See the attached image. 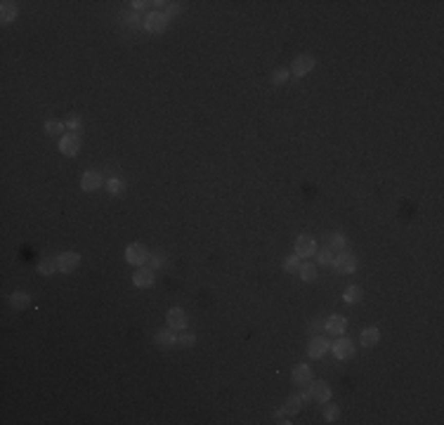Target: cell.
Segmentation results:
<instances>
[{
  "label": "cell",
  "instance_id": "4",
  "mask_svg": "<svg viewBox=\"0 0 444 425\" xmlns=\"http://www.w3.org/2000/svg\"><path fill=\"white\" fill-rule=\"evenodd\" d=\"M78 265H81V255H78L76 251H66L62 253V255L57 257V267L62 274H71V272H76Z\"/></svg>",
  "mask_w": 444,
  "mask_h": 425
},
{
  "label": "cell",
  "instance_id": "21",
  "mask_svg": "<svg viewBox=\"0 0 444 425\" xmlns=\"http://www.w3.org/2000/svg\"><path fill=\"white\" fill-rule=\"evenodd\" d=\"M300 406H303V397L291 395L286 399V404H284V414H286V416H295L300 411Z\"/></svg>",
  "mask_w": 444,
  "mask_h": 425
},
{
  "label": "cell",
  "instance_id": "17",
  "mask_svg": "<svg viewBox=\"0 0 444 425\" xmlns=\"http://www.w3.org/2000/svg\"><path fill=\"white\" fill-rule=\"evenodd\" d=\"M380 340V331L378 326H368L362 331V336H359V343L364 345V347H374V345H378Z\"/></svg>",
  "mask_w": 444,
  "mask_h": 425
},
{
  "label": "cell",
  "instance_id": "6",
  "mask_svg": "<svg viewBox=\"0 0 444 425\" xmlns=\"http://www.w3.org/2000/svg\"><path fill=\"white\" fill-rule=\"evenodd\" d=\"M331 352H333V357L340 359V361L352 359V357H355V343L347 340V338H338L336 343L331 345Z\"/></svg>",
  "mask_w": 444,
  "mask_h": 425
},
{
  "label": "cell",
  "instance_id": "2",
  "mask_svg": "<svg viewBox=\"0 0 444 425\" xmlns=\"http://www.w3.org/2000/svg\"><path fill=\"white\" fill-rule=\"evenodd\" d=\"M59 152L64 154V156H76L78 152H81V135L78 133H66L59 137Z\"/></svg>",
  "mask_w": 444,
  "mask_h": 425
},
{
  "label": "cell",
  "instance_id": "25",
  "mask_svg": "<svg viewBox=\"0 0 444 425\" xmlns=\"http://www.w3.org/2000/svg\"><path fill=\"white\" fill-rule=\"evenodd\" d=\"M106 189H109L111 196H121V194L125 192V182H123L121 177H111V180L106 182Z\"/></svg>",
  "mask_w": 444,
  "mask_h": 425
},
{
  "label": "cell",
  "instance_id": "18",
  "mask_svg": "<svg viewBox=\"0 0 444 425\" xmlns=\"http://www.w3.org/2000/svg\"><path fill=\"white\" fill-rule=\"evenodd\" d=\"M17 14H19V10H17V5H14V3H10V0L0 3V22H3V24L14 22V19H17Z\"/></svg>",
  "mask_w": 444,
  "mask_h": 425
},
{
  "label": "cell",
  "instance_id": "13",
  "mask_svg": "<svg viewBox=\"0 0 444 425\" xmlns=\"http://www.w3.org/2000/svg\"><path fill=\"white\" fill-rule=\"evenodd\" d=\"M168 328H173V331H184L187 328V315H184V309L180 307H173L168 309Z\"/></svg>",
  "mask_w": 444,
  "mask_h": 425
},
{
  "label": "cell",
  "instance_id": "7",
  "mask_svg": "<svg viewBox=\"0 0 444 425\" xmlns=\"http://www.w3.org/2000/svg\"><path fill=\"white\" fill-rule=\"evenodd\" d=\"M314 57L312 54H298V57L293 59V64H291V71L295 73L298 78H303V76H307L312 69H314Z\"/></svg>",
  "mask_w": 444,
  "mask_h": 425
},
{
  "label": "cell",
  "instance_id": "33",
  "mask_svg": "<svg viewBox=\"0 0 444 425\" xmlns=\"http://www.w3.org/2000/svg\"><path fill=\"white\" fill-rule=\"evenodd\" d=\"M324 328V321L322 319H317V321H312L310 326H307V331H310V336H317V333L322 331Z\"/></svg>",
  "mask_w": 444,
  "mask_h": 425
},
{
  "label": "cell",
  "instance_id": "19",
  "mask_svg": "<svg viewBox=\"0 0 444 425\" xmlns=\"http://www.w3.org/2000/svg\"><path fill=\"white\" fill-rule=\"evenodd\" d=\"M10 305L14 309H26L31 305V295H29V293H24V291L12 293V295H10Z\"/></svg>",
  "mask_w": 444,
  "mask_h": 425
},
{
  "label": "cell",
  "instance_id": "36",
  "mask_svg": "<svg viewBox=\"0 0 444 425\" xmlns=\"http://www.w3.org/2000/svg\"><path fill=\"white\" fill-rule=\"evenodd\" d=\"M168 12H170V14H177V12H180V7H177L175 3H173V5H170V10H168Z\"/></svg>",
  "mask_w": 444,
  "mask_h": 425
},
{
  "label": "cell",
  "instance_id": "26",
  "mask_svg": "<svg viewBox=\"0 0 444 425\" xmlns=\"http://www.w3.org/2000/svg\"><path fill=\"white\" fill-rule=\"evenodd\" d=\"M345 244H347V239H345L340 232H336V234H331V236H328V248H331L333 253H336V251H343Z\"/></svg>",
  "mask_w": 444,
  "mask_h": 425
},
{
  "label": "cell",
  "instance_id": "31",
  "mask_svg": "<svg viewBox=\"0 0 444 425\" xmlns=\"http://www.w3.org/2000/svg\"><path fill=\"white\" fill-rule=\"evenodd\" d=\"M286 81H288V69H284V66L274 69V73H272V83H274V85H284Z\"/></svg>",
  "mask_w": 444,
  "mask_h": 425
},
{
  "label": "cell",
  "instance_id": "30",
  "mask_svg": "<svg viewBox=\"0 0 444 425\" xmlns=\"http://www.w3.org/2000/svg\"><path fill=\"white\" fill-rule=\"evenodd\" d=\"M324 418H326V423H336V420L340 418V409L336 406V404H328V406L324 409Z\"/></svg>",
  "mask_w": 444,
  "mask_h": 425
},
{
  "label": "cell",
  "instance_id": "5",
  "mask_svg": "<svg viewBox=\"0 0 444 425\" xmlns=\"http://www.w3.org/2000/svg\"><path fill=\"white\" fill-rule=\"evenodd\" d=\"M144 29L152 31V33H163V31L168 29V14H163V12H152V14H146Z\"/></svg>",
  "mask_w": 444,
  "mask_h": 425
},
{
  "label": "cell",
  "instance_id": "12",
  "mask_svg": "<svg viewBox=\"0 0 444 425\" xmlns=\"http://www.w3.org/2000/svg\"><path fill=\"white\" fill-rule=\"evenodd\" d=\"M310 395H312V402H317V404L331 402V387H328V383H324V380H317V383H312Z\"/></svg>",
  "mask_w": 444,
  "mask_h": 425
},
{
  "label": "cell",
  "instance_id": "3",
  "mask_svg": "<svg viewBox=\"0 0 444 425\" xmlns=\"http://www.w3.org/2000/svg\"><path fill=\"white\" fill-rule=\"evenodd\" d=\"M314 253H317V241L312 239L310 234H303V236L295 239V255H298L300 260H307V257H312Z\"/></svg>",
  "mask_w": 444,
  "mask_h": 425
},
{
  "label": "cell",
  "instance_id": "28",
  "mask_svg": "<svg viewBox=\"0 0 444 425\" xmlns=\"http://www.w3.org/2000/svg\"><path fill=\"white\" fill-rule=\"evenodd\" d=\"M194 343H196V336H194V333H189L187 328L180 331V336H177V345H182V347H194Z\"/></svg>",
  "mask_w": 444,
  "mask_h": 425
},
{
  "label": "cell",
  "instance_id": "20",
  "mask_svg": "<svg viewBox=\"0 0 444 425\" xmlns=\"http://www.w3.org/2000/svg\"><path fill=\"white\" fill-rule=\"evenodd\" d=\"M38 274H41V276H52L54 272H57V260H50V257H43L41 262H38Z\"/></svg>",
  "mask_w": 444,
  "mask_h": 425
},
{
  "label": "cell",
  "instance_id": "10",
  "mask_svg": "<svg viewBox=\"0 0 444 425\" xmlns=\"http://www.w3.org/2000/svg\"><path fill=\"white\" fill-rule=\"evenodd\" d=\"M347 328V319L343 315H331L328 319H324V331L331 336H343Z\"/></svg>",
  "mask_w": 444,
  "mask_h": 425
},
{
  "label": "cell",
  "instance_id": "35",
  "mask_svg": "<svg viewBox=\"0 0 444 425\" xmlns=\"http://www.w3.org/2000/svg\"><path fill=\"white\" fill-rule=\"evenodd\" d=\"M144 5H146V3H142V0H135V3H133L135 10H144Z\"/></svg>",
  "mask_w": 444,
  "mask_h": 425
},
{
  "label": "cell",
  "instance_id": "24",
  "mask_svg": "<svg viewBox=\"0 0 444 425\" xmlns=\"http://www.w3.org/2000/svg\"><path fill=\"white\" fill-rule=\"evenodd\" d=\"M317 262L319 265H333V260H336V255H333V251L328 248V246H324V248H317Z\"/></svg>",
  "mask_w": 444,
  "mask_h": 425
},
{
  "label": "cell",
  "instance_id": "23",
  "mask_svg": "<svg viewBox=\"0 0 444 425\" xmlns=\"http://www.w3.org/2000/svg\"><path fill=\"white\" fill-rule=\"evenodd\" d=\"M362 288H359V286H347V288H345V293H343V300L345 303H359V300H362Z\"/></svg>",
  "mask_w": 444,
  "mask_h": 425
},
{
  "label": "cell",
  "instance_id": "27",
  "mask_svg": "<svg viewBox=\"0 0 444 425\" xmlns=\"http://www.w3.org/2000/svg\"><path fill=\"white\" fill-rule=\"evenodd\" d=\"M284 272L286 274H298L300 272V257L293 253V255H288L286 260H284Z\"/></svg>",
  "mask_w": 444,
  "mask_h": 425
},
{
  "label": "cell",
  "instance_id": "32",
  "mask_svg": "<svg viewBox=\"0 0 444 425\" xmlns=\"http://www.w3.org/2000/svg\"><path fill=\"white\" fill-rule=\"evenodd\" d=\"M66 128H69L71 133H78V130H81V118H78V116H69V121H66Z\"/></svg>",
  "mask_w": 444,
  "mask_h": 425
},
{
  "label": "cell",
  "instance_id": "9",
  "mask_svg": "<svg viewBox=\"0 0 444 425\" xmlns=\"http://www.w3.org/2000/svg\"><path fill=\"white\" fill-rule=\"evenodd\" d=\"M333 267L338 274H352L357 269V257L352 253H340L336 260H333Z\"/></svg>",
  "mask_w": 444,
  "mask_h": 425
},
{
  "label": "cell",
  "instance_id": "8",
  "mask_svg": "<svg viewBox=\"0 0 444 425\" xmlns=\"http://www.w3.org/2000/svg\"><path fill=\"white\" fill-rule=\"evenodd\" d=\"M328 349H331V343H328L326 338H322V336H312L310 345H307V355H310L312 359H322Z\"/></svg>",
  "mask_w": 444,
  "mask_h": 425
},
{
  "label": "cell",
  "instance_id": "14",
  "mask_svg": "<svg viewBox=\"0 0 444 425\" xmlns=\"http://www.w3.org/2000/svg\"><path fill=\"white\" fill-rule=\"evenodd\" d=\"M291 380H293V385H298V387L310 385L312 383V368L307 366V364H298V366L293 368V373H291Z\"/></svg>",
  "mask_w": 444,
  "mask_h": 425
},
{
  "label": "cell",
  "instance_id": "15",
  "mask_svg": "<svg viewBox=\"0 0 444 425\" xmlns=\"http://www.w3.org/2000/svg\"><path fill=\"white\" fill-rule=\"evenodd\" d=\"M154 343H156L158 349H170L173 345H177V336L173 333V328H170V331L161 328V331H156V336H154Z\"/></svg>",
  "mask_w": 444,
  "mask_h": 425
},
{
  "label": "cell",
  "instance_id": "16",
  "mask_svg": "<svg viewBox=\"0 0 444 425\" xmlns=\"http://www.w3.org/2000/svg\"><path fill=\"white\" fill-rule=\"evenodd\" d=\"M133 284L137 288H149L154 284V269L152 267H144V269H137L133 274Z\"/></svg>",
  "mask_w": 444,
  "mask_h": 425
},
{
  "label": "cell",
  "instance_id": "29",
  "mask_svg": "<svg viewBox=\"0 0 444 425\" xmlns=\"http://www.w3.org/2000/svg\"><path fill=\"white\" fill-rule=\"evenodd\" d=\"M45 133H47V135H54V137H62V135H64V123L47 121V123H45Z\"/></svg>",
  "mask_w": 444,
  "mask_h": 425
},
{
  "label": "cell",
  "instance_id": "11",
  "mask_svg": "<svg viewBox=\"0 0 444 425\" xmlns=\"http://www.w3.org/2000/svg\"><path fill=\"white\" fill-rule=\"evenodd\" d=\"M102 184H104L102 173H97V170H88V173H83V177H81L83 192H97Z\"/></svg>",
  "mask_w": 444,
  "mask_h": 425
},
{
  "label": "cell",
  "instance_id": "1",
  "mask_svg": "<svg viewBox=\"0 0 444 425\" xmlns=\"http://www.w3.org/2000/svg\"><path fill=\"white\" fill-rule=\"evenodd\" d=\"M149 257H152V253L146 251L144 244H130L125 248V262H130L135 267H144Z\"/></svg>",
  "mask_w": 444,
  "mask_h": 425
},
{
  "label": "cell",
  "instance_id": "22",
  "mask_svg": "<svg viewBox=\"0 0 444 425\" xmlns=\"http://www.w3.org/2000/svg\"><path fill=\"white\" fill-rule=\"evenodd\" d=\"M300 279L307 281V284H312V281L317 279V267L312 265V262H305V265H300Z\"/></svg>",
  "mask_w": 444,
  "mask_h": 425
},
{
  "label": "cell",
  "instance_id": "34",
  "mask_svg": "<svg viewBox=\"0 0 444 425\" xmlns=\"http://www.w3.org/2000/svg\"><path fill=\"white\" fill-rule=\"evenodd\" d=\"M274 418H276V423H284V425L291 423V420H286V414H284V409H281V411H276Z\"/></svg>",
  "mask_w": 444,
  "mask_h": 425
}]
</instances>
